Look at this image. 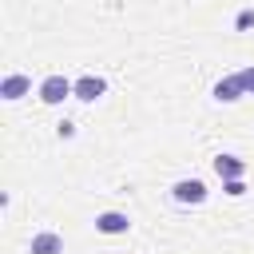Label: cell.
Returning a JSON list of instances; mask_svg holds the SVG:
<instances>
[{"mask_svg": "<svg viewBox=\"0 0 254 254\" xmlns=\"http://www.w3.org/2000/svg\"><path fill=\"white\" fill-rule=\"evenodd\" d=\"M71 91H75V87H71L64 75H48V79L40 83V99H44V103H60V99L71 95Z\"/></svg>", "mask_w": 254, "mask_h": 254, "instance_id": "1", "label": "cell"}, {"mask_svg": "<svg viewBox=\"0 0 254 254\" xmlns=\"http://www.w3.org/2000/svg\"><path fill=\"white\" fill-rule=\"evenodd\" d=\"M175 198L179 202H202L206 198V187L198 179H183V183H175Z\"/></svg>", "mask_w": 254, "mask_h": 254, "instance_id": "2", "label": "cell"}, {"mask_svg": "<svg viewBox=\"0 0 254 254\" xmlns=\"http://www.w3.org/2000/svg\"><path fill=\"white\" fill-rule=\"evenodd\" d=\"M103 87H107V83H103V79H99V75H83V79H79V83H75V95H79V99H87V103H91V99H95V95H103Z\"/></svg>", "mask_w": 254, "mask_h": 254, "instance_id": "3", "label": "cell"}, {"mask_svg": "<svg viewBox=\"0 0 254 254\" xmlns=\"http://www.w3.org/2000/svg\"><path fill=\"white\" fill-rule=\"evenodd\" d=\"M103 234H123L127 230V214H115V210H107V214H99V222H95Z\"/></svg>", "mask_w": 254, "mask_h": 254, "instance_id": "4", "label": "cell"}, {"mask_svg": "<svg viewBox=\"0 0 254 254\" xmlns=\"http://www.w3.org/2000/svg\"><path fill=\"white\" fill-rule=\"evenodd\" d=\"M60 250H64L60 234H36L32 238V254H60Z\"/></svg>", "mask_w": 254, "mask_h": 254, "instance_id": "5", "label": "cell"}, {"mask_svg": "<svg viewBox=\"0 0 254 254\" xmlns=\"http://www.w3.org/2000/svg\"><path fill=\"white\" fill-rule=\"evenodd\" d=\"M214 171L230 183V179H238V175H242V163H238L234 155H218V159H214Z\"/></svg>", "mask_w": 254, "mask_h": 254, "instance_id": "6", "label": "cell"}, {"mask_svg": "<svg viewBox=\"0 0 254 254\" xmlns=\"http://www.w3.org/2000/svg\"><path fill=\"white\" fill-rule=\"evenodd\" d=\"M24 91H28V79H24V75H8V79L0 83V95H4V99H20Z\"/></svg>", "mask_w": 254, "mask_h": 254, "instance_id": "7", "label": "cell"}, {"mask_svg": "<svg viewBox=\"0 0 254 254\" xmlns=\"http://www.w3.org/2000/svg\"><path fill=\"white\" fill-rule=\"evenodd\" d=\"M214 95H218V99H226V103H230V99H238V95H242V83H238V75H234V79H222V83L214 87Z\"/></svg>", "mask_w": 254, "mask_h": 254, "instance_id": "8", "label": "cell"}, {"mask_svg": "<svg viewBox=\"0 0 254 254\" xmlns=\"http://www.w3.org/2000/svg\"><path fill=\"white\" fill-rule=\"evenodd\" d=\"M238 83H242V91H254V67L238 71Z\"/></svg>", "mask_w": 254, "mask_h": 254, "instance_id": "9", "label": "cell"}, {"mask_svg": "<svg viewBox=\"0 0 254 254\" xmlns=\"http://www.w3.org/2000/svg\"><path fill=\"white\" fill-rule=\"evenodd\" d=\"M250 24H254V12H250V8H246V12H242V16H238V28H250Z\"/></svg>", "mask_w": 254, "mask_h": 254, "instance_id": "10", "label": "cell"}]
</instances>
